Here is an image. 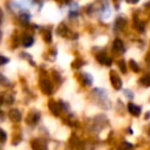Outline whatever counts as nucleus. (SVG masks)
I'll list each match as a JSON object with an SVG mask.
<instances>
[{
	"label": "nucleus",
	"mask_w": 150,
	"mask_h": 150,
	"mask_svg": "<svg viewBox=\"0 0 150 150\" xmlns=\"http://www.w3.org/2000/svg\"><path fill=\"white\" fill-rule=\"evenodd\" d=\"M68 145L71 150H81L83 146V142L76 135H71V137L68 141Z\"/></svg>",
	"instance_id": "obj_1"
},
{
	"label": "nucleus",
	"mask_w": 150,
	"mask_h": 150,
	"mask_svg": "<svg viewBox=\"0 0 150 150\" xmlns=\"http://www.w3.org/2000/svg\"><path fill=\"white\" fill-rule=\"evenodd\" d=\"M30 146L32 150H48L47 149V143L42 138H34L30 141Z\"/></svg>",
	"instance_id": "obj_2"
},
{
	"label": "nucleus",
	"mask_w": 150,
	"mask_h": 150,
	"mask_svg": "<svg viewBox=\"0 0 150 150\" xmlns=\"http://www.w3.org/2000/svg\"><path fill=\"white\" fill-rule=\"evenodd\" d=\"M48 107H49V110L53 115L55 116H59L61 114V110H62V104L61 103H57L55 101H50L48 103Z\"/></svg>",
	"instance_id": "obj_3"
},
{
	"label": "nucleus",
	"mask_w": 150,
	"mask_h": 150,
	"mask_svg": "<svg viewBox=\"0 0 150 150\" xmlns=\"http://www.w3.org/2000/svg\"><path fill=\"white\" fill-rule=\"evenodd\" d=\"M110 81H111V84L115 89H121L122 88V80L121 77L115 73V71H111L110 73Z\"/></svg>",
	"instance_id": "obj_4"
},
{
	"label": "nucleus",
	"mask_w": 150,
	"mask_h": 150,
	"mask_svg": "<svg viewBox=\"0 0 150 150\" xmlns=\"http://www.w3.org/2000/svg\"><path fill=\"white\" fill-rule=\"evenodd\" d=\"M26 121H27V123L29 125H36L38 122L40 121V112L39 111H32V112H29Z\"/></svg>",
	"instance_id": "obj_5"
},
{
	"label": "nucleus",
	"mask_w": 150,
	"mask_h": 150,
	"mask_svg": "<svg viewBox=\"0 0 150 150\" xmlns=\"http://www.w3.org/2000/svg\"><path fill=\"white\" fill-rule=\"evenodd\" d=\"M40 88H41V90H42L45 94H47V95L52 94V91H53V86H52V83H50L48 80H46V79H43V80L40 81Z\"/></svg>",
	"instance_id": "obj_6"
},
{
	"label": "nucleus",
	"mask_w": 150,
	"mask_h": 150,
	"mask_svg": "<svg viewBox=\"0 0 150 150\" xmlns=\"http://www.w3.org/2000/svg\"><path fill=\"white\" fill-rule=\"evenodd\" d=\"M8 117L12 122L14 123H19L21 121V112L18 109H11L8 111Z\"/></svg>",
	"instance_id": "obj_7"
},
{
	"label": "nucleus",
	"mask_w": 150,
	"mask_h": 150,
	"mask_svg": "<svg viewBox=\"0 0 150 150\" xmlns=\"http://www.w3.org/2000/svg\"><path fill=\"white\" fill-rule=\"evenodd\" d=\"M128 111L132 116H139V114H141V107L139 105H136L135 103H128Z\"/></svg>",
	"instance_id": "obj_8"
},
{
	"label": "nucleus",
	"mask_w": 150,
	"mask_h": 150,
	"mask_svg": "<svg viewBox=\"0 0 150 150\" xmlns=\"http://www.w3.org/2000/svg\"><path fill=\"white\" fill-rule=\"evenodd\" d=\"M112 49H114V52H117V53H123V52L125 50V48H124V45H123L122 40L116 39V40L114 41V43H112Z\"/></svg>",
	"instance_id": "obj_9"
},
{
	"label": "nucleus",
	"mask_w": 150,
	"mask_h": 150,
	"mask_svg": "<svg viewBox=\"0 0 150 150\" xmlns=\"http://www.w3.org/2000/svg\"><path fill=\"white\" fill-rule=\"evenodd\" d=\"M97 60H98V62H101L102 64H105V66H110L111 64V59H110V56H108V55H105V54H97Z\"/></svg>",
	"instance_id": "obj_10"
},
{
	"label": "nucleus",
	"mask_w": 150,
	"mask_h": 150,
	"mask_svg": "<svg viewBox=\"0 0 150 150\" xmlns=\"http://www.w3.org/2000/svg\"><path fill=\"white\" fill-rule=\"evenodd\" d=\"M33 42H34V40L30 35H26V36L22 38V43H23L25 47H30L33 45Z\"/></svg>",
	"instance_id": "obj_11"
},
{
	"label": "nucleus",
	"mask_w": 150,
	"mask_h": 150,
	"mask_svg": "<svg viewBox=\"0 0 150 150\" xmlns=\"http://www.w3.org/2000/svg\"><path fill=\"white\" fill-rule=\"evenodd\" d=\"M139 83H141L142 86H144V87H150V74L143 76V77L139 80Z\"/></svg>",
	"instance_id": "obj_12"
},
{
	"label": "nucleus",
	"mask_w": 150,
	"mask_h": 150,
	"mask_svg": "<svg viewBox=\"0 0 150 150\" xmlns=\"http://www.w3.org/2000/svg\"><path fill=\"white\" fill-rule=\"evenodd\" d=\"M117 150H134V145L130 144L129 142H123V143L118 146Z\"/></svg>",
	"instance_id": "obj_13"
},
{
	"label": "nucleus",
	"mask_w": 150,
	"mask_h": 150,
	"mask_svg": "<svg viewBox=\"0 0 150 150\" xmlns=\"http://www.w3.org/2000/svg\"><path fill=\"white\" fill-rule=\"evenodd\" d=\"M125 23H127V21H125L123 18H118V19L116 20V22H115V26H116V28H118V29H123L124 26H125Z\"/></svg>",
	"instance_id": "obj_14"
},
{
	"label": "nucleus",
	"mask_w": 150,
	"mask_h": 150,
	"mask_svg": "<svg viewBox=\"0 0 150 150\" xmlns=\"http://www.w3.org/2000/svg\"><path fill=\"white\" fill-rule=\"evenodd\" d=\"M82 79H83V83L86 86H90L91 82H93V80H91V77H90L89 74H82Z\"/></svg>",
	"instance_id": "obj_15"
},
{
	"label": "nucleus",
	"mask_w": 150,
	"mask_h": 150,
	"mask_svg": "<svg viewBox=\"0 0 150 150\" xmlns=\"http://www.w3.org/2000/svg\"><path fill=\"white\" fill-rule=\"evenodd\" d=\"M6 141H7V134H6L5 130H2V129L0 128V144L5 143Z\"/></svg>",
	"instance_id": "obj_16"
},
{
	"label": "nucleus",
	"mask_w": 150,
	"mask_h": 150,
	"mask_svg": "<svg viewBox=\"0 0 150 150\" xmlns=\"http://www.w3.org/2000/svg\"><path fill=\"white\" fill-rule=\"evenodd\" d=\"M20 22H21L22 25H27V23L29 22V15H28V14H22V15L20 16Z\"/></svg>",
	"instance_id": "obj_17"
},
{
	"label": "nucleus",
	"mask_w": 150,
	"mask_h": 150,
	"mask_svg": "<svg viewBox=\"0 0 150 150\" xmlns=\"http://www.w3.org/2000/svg\"><path fill=\"white\" fill-rule=\"evenodd\" d=\"M129 64H130V68H131L134 71H139V67H138V64H137L134 60H130V61H129Z\"/></svg>",
	"instance_id": "obj_18"
},
{
	"label": "nucleus",
	"mask_w": 150,
	"mask_h": 150,
	"mask_svg": "<svg viewBox=\"0 0 150 150\" xmlns=\"http://www.w3.org/2000/svg\"><path fill=\"white\" fill-rule=\"evenodd\" d=\"M21 139H22L21 135H14V137H13V139H12V144H13V145H16V144H19V143L21 142Z\"/></svg>",
	"instance_id": "obj_19"
},
{
	"label": "nucleus",
	"mask_w": 150,
	"mask_h": 150,
	"mask_svg": "<svg viewBox=\"0 0 150 150\" xmlns=\"http://www.w3.org/2000/svg\"><path fill=\"white\" fill-rule=\"evenodd\" d=\"M0 84H2V86H9V84H11L9 81H8L2 74H0Z\"/></svg>",
	"instance_id": "obj_20"
},
{
	"label": "nucleus",
	"mask_w": 150,
	"mask_h": 150,
	"mask_svg": "<svg viewBox=\"0 0 150 150\" xmlns=\"http://www.w3.org/2000/svg\"><path fill=\"white\" fill-rule=\"evenodd\" d=\"M118 66H120V69H121V71H122V73H125V71H127V68H125V62H124L123 60H121V61L118 62Z\"/></svg>",
	"instance_id": "obj_21"
},
{
	"label": "nucleus",
	"mask_w": 150,
	"mask_h": 150,
	"mask_svg": "<svg viewBox=\"0 0 150 150\" xmlns=\"http://www.w3.org/2000/svg\"><path fill=\"white\" fill-rule=\"evenodd\" d=\"M82 63H83V62H82L81 60H76L75 62H73V67H74V68H79V67H81Z\"/></svg>",
	"instance_id": "obj_22"
},
{
	"label": "nucleus",
	"mask_w": 150,
	"mask_h": 150,
	"mask_svg": "<svg viewBox=\"0 0 150 150\" xmlns=\"http://www.w3.org/2000/svg\"><path fill=\"white\" fill-rule=\"evenodd\" d=\"M7 62H8V59L5 57V56H2V55H0V66L5 64V63H7Z\"/></svg>",
	"instance_id": "obj_23"
},
{
	"label": "nucleus",
	"mask_w": 150,
	"mask_h": 150,
	"mask_svg": "<svg viewBox=\"0 0 150 150\" xmlns=\"http://www.w3.org/2000/svg\"><path fill=\"white\" fill-rule=\"evenodd\" d=\"M45 40H46L47 42H50V41H52V39H50V32H49V30L45 34Z\"/></svg>",
	"instance_id": "obj_24"
},
{
	"label": "nucleus",
	"mask_w": 150,
	"mask_h": 150,
	"mask_svg": "<svg viewBox=\"0 0 150 150\" xmlns=\"http://www.w3.org/2000/svg\"><path fill=\"white\" fill-rule=\"evenodd\" d=\"M124 94H125V96H128L129 98H132V97H134V95H132V93H131L130 90H124Z\"/></svg>",
	"instance_id": "obj_25"
},
{
	"label": "nucleus",
	"mask_w": 150,
	"mask_h": 150,
	"mask_svg": "<svg viewBox=\"0 0 150 150\" xmlns=\"http://www.w3.org/2000/svg\"><path fill=\"white\" fill-rule=\"evenodd\" d=\"M127 2H129V4H137L138 2V0H125Z\"/></svg>",
	"instance_id": "obj_26"
},
{
	"label": "nucleus",
	"mask_w": 150,
	"mask_h": 150,
	"mask_svg": "<svg viewBox=\"0 0 150 150\" xmlns=\"http://www.w3.org/2000/svg\"><path fill=\"white\" fill-rule=\"evenodd\" d=\"M145 118H150V111H149V112L145 115Z\"/></svg>",
	"instance_id": "obj_27"
},
{
	"label": "nucleus",
	"mask_w": 150,
	"mask_h": 150,
	"mask_svg": "<svg viewBox=\"0 0 150 150\" xmlns=\"http://www.w3.org/2000/svg\"><path fill=\"white\" fill-rule=\"evenodd\" d=\"M1 19H2V12H1V9H0V22H1Z\"/></svg>",
	"instance_id": "obj_28"
},
{
	"label": "nucleus",
	"mask_w": 150,
	"mask_h": 150,
	"mask_svg": "<svg viewBox=\"0 0 150 150\" xmlns=\"http://www.w3.org/2000/svg\"><path fill=\"white\" fill-rule=\"evenodd\" d=\"M148 134H149V136H150V125H149V128H148Z\"/></svg>",
	"instance_id": "obj_29"
},
{
	"label": "nucleus",
	"mask_w": 150,
	"mask_h": 150,
	"mask_svg": "<svg viewBox=\"0 0 150 150\" xmlns=\"http://www.w3.org/2000/svg\"><path fill=\"white\" fill-rule=\"evenodd\" d=\"M64 1H66V2H69V1H70V0H64Z\"/></svg>",
	"instance_id": "obj_30"
},
{
	"label": "nucleus",
	"mask_w": 150,
	"mask_h": 150,
	"mask_svg": "<svg viewBox=\"0 0 150 150\" xmlns=\"http://www.w3.org/2000/svg\"><path fill=\"white\" fill-rule=\"evenodd\" d=\"M0 150H2V149H1V148H0Z\"/></svg>",
	"instance_id": "obj_31"
}]
</instances>
